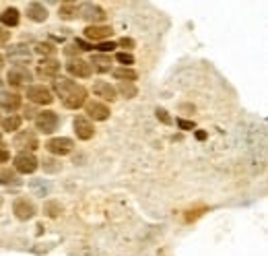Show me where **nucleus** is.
<instances>
[{"mask_svg": "<svg viewBox=\"0 0 268 256\" xmlns=\"http://www.w3.org/2000/svg\"><path fill=\"white\" fill-rule=\"evenodd\" d=\"M12 211H14L16 219L27 221V219H31L33 215H36V204H33L31 200H27V198H16L14 204H12Z\"/></svg>", "mask_w": 268, "mask_h": 256, "instance_id": "nucleus-11", "label": "nucleus"}, {"mask_svg": "<svg viewBox=\"0 0 268 256\" xmlns=\"http://www.w3.org/2000/svg\"><path fill=\"white\" fill-rule=\"evenodd\" d=\"M60 211H62V207H60L58 202H46V213H48L50 217H58Z\"/></svg>", "mask_w": 268, "mask_h": 256, "instance_id": "nucleus-28", "label": "nucleus"}, {"mask_svg": "<svg viewBox=\"0 0 268 256\" xmlns=\"http://www.w3.org/2000/svg\"><path fill=\"white\" fill-rule=\"evenodd\" d=\"M14 147L21 149V153H27V151L31 153V151H36L40 147V141L31 130H21L19 134L14 136Z\"/></svg>", "mask_w": 268, "mask_h": 256, "instance_id": "nucleus-6", "label": "nucleus"}, {"mask_svg": "<svg viewBox=\"0 0 268 256\" xmlns=\"http://www.w3.org/2000/svg\"><path fill=\"white\" fill-rule=\"evenodd\" d=\"M0 147H2V132H0Z\"/></svg>", "mask_w": 268, "mask_h": 256, "instance_id": "nucleus-39", "label": "nucleus"}, {"mask_svg": "<svg viewBox=\"0 0 268 256\" xmlns=\"http://www.w3.org/2000/svg\"><path fill=\"white\" fill-rule=\"evenodd\" d=\"M8 157H10V155H8V151H6V149H2V147H0V161L4 163V161H8Z\"/></svg>", "mask_w": 268, "mask_h": 256, "instance_id": "nucleus-35", "label": "nucleus"}, {"mask_svg": "<svg viewBox=\"0 0 268 256\" xmlns=\"http://www.w3.org/2000/svg\"><path fill=\"white\" fill-rule=\"evenodd\" d=\"M85 110H87V114H89V118H93V120H97V122H104V120H108L110 118V108L106 106V104H102V101H87L85 104Z\"/></svg>", "mask_w": 268, "mask_h": 256, "instance_id": "nucleus-10", "label": "nucleus"}, {"mask_svg": "<svg viewBox=\"0 0 268 256\" xmlns=\"http://www.w3.org/2000/svg\"><path fill=\"white\" fill-rule=\"evenodd\" d=\"M114 48H116V44H112V42H110V44H108V42H104V44H99V46H97L99 52H112Z\"/></svg>", "mask_w": 268, "mask_h": 256, "instance_id": "nucleus-33", "label": "nucleus"}, {"mask_svg": "<svg viewBox=\"0 0 268 256\" xmlns=\"http://www.w3.org/2000/svg\"><path fill=\"white\" fill-rule=\"evenodd\" d=\"M6 79H8L10 85H14V87H21V85H27L31 81V73H29L27 66H16L14 64L10 71H8Z\"/></svg>", "mask_w": 268, "mask_h": 256, "instance_id": "nucleus-12", "label": "nucleus"}, {"mask_svg": "<svg viewBox=\"0 0 268 256\" xmlns=\"http://www.w3.org/2000/svg\"><path fill=\"white\" fill-rule=\"evenodd\" d=\"M114 77L118 79V81H122V83H134V81L138 79V73L132 71V68L122 66V68H116V71H114Z\"/></svg>", "mask_w": 268, "mask_h": 256, "instance_id": "nucleus-20", "label": "nucleus"}, {"mask_svg": "<svg viewBox=\"0 0 268 256\" xmlns=\"http://www.w3.org/2000/svg\"><path fill=\"white\" fill-rule=\"evenodd\" d=\"M36 52L42 54V56H50V58H52V56L56 54V48H54L52 44H46V42H44V44H38V46H36Z\"/></svg>", "mask_w": 268, "mask_h": 256, "instance_id": "nucleus-26", "label": "nucleus"}, {"mask_svg": "<svg viewBox=\"0 0 268 256\" xmlns=\"http://www.w3.org/2000/svg\"><path fill=\"white\" fill-rule=\"evenodd\" d=\"M74 48H78V50H85V52H89V50H93V46H91L89 42H85V40H74Z\"/></svg>", "mask_w": 268, "mask_h": 256, "instance_id": "nucleus-31", "label": "nucleus"}, {"mask_svg": "<svg viewBox=\"0 0 268 256\" xmlns=\"http://www.w3.org/2000/svg\"><path fill=\"white\" fill-rule=\"evenodd\" d=\"M66 68H68V73L74 75V77H80V79L91 77V66H89V62L80 60V58H72V60H68Z\"/></svg>", "mask_w": 268, "mask_h": 256, "instance_id": "nucleus-13", "label": "nucleus"}, {"mask_svg": "<svg viewBox=\"0 0 268 256\" xmlns=\"http://www.w3.org/2000/svg\"><path fill=\"white\" fill-rule=\"evenodd\" d=\"M112 27H108V25H89L87 29H85V38H89V40H93V42H99V40H106V38H110L112 36Z\"/></svg>", "mask_w": 268, "mask_h": 256, "instance_id": "nucleus-16", "label": "nucleus"}, {"mask_svg": "<svg viewBox=\"0 0 268 256\" xmlns=\"http://www.w3.org/2000/svg\"><path fill=\"white\" fill-rule=\"evenodd\" d=\"M0 207H2V196H0Z\"/></svg>", "mask_w": 268, "mask_h": 256, "instance_id": "nucleus-40", "label": "nucleus"}, {"mask_svg": "<svg viewBox=\"0 0 268 256\" xmlns=\"http://www.w3.org/2000/svg\"><path fill=\"white\" fill-rule=\"evenodd\" d=\"M120 46H124V48H134V40H132V38H122V40H120Z\"/></svg>", "mask_w": 268, "mask_h": 256, "instance_id": "nucleus-34", "label": "nucleus"}, {"mask_svg": "<svg viewBox=\"0 0 268 256\" xmlns=\"http://www.w3.org/2000/svg\"><path fill=\"white\" fill-rule=\"evenodd\" d=\"M0 40H2V42H6V40H8V33H6L4 29H0Z\"/></svg>", "mask_w": 268, "mask_h": 256, "instance_id": "nucleus-36", "label": "nucleus"}, {"mask_svg": "<svg viewBox=\"0 0 268 256\" xmlns=\"http://www.w3.org/2000/svg\"><path fill=\"white\" fill-rule=\"evenodd\" d=\"M155 114H157V118H159V120H161L163 124H172V118L167 116V112H165L163 108H157V110H155Z\"/></svg>", "mask_w": 268, "mask_h": 256, "instance_id": "nucleus-30", "label": "nucleus"}, {"mask_svg": "<svg viewBox=\"0 0 268 256\" xmlns=\"http://www.w3.org/2000/svg\"><path fill=\"white\" fill-rule=\"evenodd\" d=\"M2 64H4V56H2V54H0V66H2Z\"/></svg>", "mask_w": 268, "mask_h": 256, "instance_id": "nucleus-38", "label": "nucleus"}, {"mask_svg": "<svg viewBox=\"0 0 268 256\" xmlns=\"http://www.w3.org/2000/svg\"><path fill=\"white\" fill-rule=\"evenodd\" d=\"M40 161L31 155V153H19V155L14 157V169L19 174H33L38 169Z\"/></svg>", "mask_w": 268, "mask_h": 256, "instance_id": "nucleus-8", "label": "nucleus"}, {"mask_svg": "<svg viewBox=\"0 0 268 256\" xmlns=\"http://www.w3.org/2000/svg\"><path fill=\"white\" fill-rule=\"evenodd\" d=\"M36 126H38V130L44 132V134H52V132L58 128V116H56V112H52V110L40 112V114L36 116Z\"/></svg>", "mask_w": 268, "mask_h": 256, "instance_id": "nucleus-3", "label": "nucleus"}, {"mask_svg": "<svg viewBox=\"0 0 268 256\" xmlns=\"http://www.w3.org/2000/svg\"><path fill=\"white\" fill-rule=\"evenodd\" d=\"M60 19H64V21H72L74 17H76V13H78V7L74 5V3H64V5H60Z\"/></svg>", "mask_w": 268, "mask_h": 256, "instance_id": "nucleus-21", "label": "nucleus"}, {"mask_svg": "<svg viewBox=\"0 0 268 256\" xmlns=\"http://www.w3.org/2000/svg\"><path fill=\"white\" fill-rule=\"evenodd\" d=\"M116 60H118L120 64H124L126 68H130V64H134V56L128 54V52H118L116 54Z\"/></svg>", "mask_w": 268, "mask_h": 256, "instance_id": "nucleus-27", "label": "nucleus"}, {"mask_svg": "<svg viewBox=\"0 0 268 256\" xmlns=\"http://www.w3.org/2000/svg\"><path fill=\"white\" fill-rule=\"evenodd\" d=\"M44 169L46 172H60V163H56L54 159H44Z\"/></svg>", "mask_w": 268, "mask_h": 256, "instance_id": "nucleus-29", "label": "nucleus"}, {"mask_svg": "<svg viewBox=\"0 0 268 256\" xmlns=\"http://www.w3.org/2000/svg\"><path fill=\"white\" fill-rule=\"evenodd\" d=\"M93 93L97 97H102V99H108V101H114L116 99V87H112V85L106 83V81H97L93 85Z\"/></svg>", "mask_w": 268, "mask_h": 256, "instance_id": "nucleus-17", "label": "nucleus"}, {"mask_svg": "<svg viewBox=\"0 0 268 256\" xmlns=\"http://www.w3.org/2000/svg\"><path fill=\"white\" fill-rule=\"evenodd\" d=\"M0 87H2V79H0Z\"/></svg>", "mask_w": 268, "mask_h": 256, "instance_id": "nucleus-41", "label": "nucleus"}, {"mask_svg": "<svg viewBox=\"0 0 268 256\" xmlns=\"http://www.w3.org/2000/svg\"><path fill=\"white\" fill-rule=\"evenodd\" d=\"M0 108L6 110V112H14L21 108V95L14 93V91H6L0 95Z\"/></svg>", "mask_w": 268, "mask_h": 256, "instance_id": "nucleus-15", "label": "nucleus"}, {"mask_svg": "<svg viewBox=\"0 0 268 256\" xmlns=\"http://www.w3.org/2000/svg\"><path fill=\"white\" fill-rule=\"evenodd\" d=\"M0 23L6 25V27H14L19 23V11L16 9H6L2 15H0Z\"/></svg>", "mask_w": 268, "mask_h": 256, "instance_id": "nucleus-22", "label": "nucleus"}, {"mask_svg": "<svg viewBox=\"0 0 268 256\" xmlns=\"http://www.w3.org/2000/svg\"><path fill=\"white\" fill-rule=\"evenodd\" d=\"M27 17L33 23H44L48 19V9L44 5H40V3H31L27 7Z\"/></svg>", "mask_w": 268, "mask_h": 256, "instance_id": "nucleus-18", "label": "nucleus"}, {"mask_svg": "<svg viewBox=\"0 0 268 256\" xmlns=\"http://www.w3.org/2000/svg\"><path fill=\"white\" fill-rule=\"evenodd\" d=\"M46 149L52 153V155L62 157V155H68V153L74 149V143H72V139H68V136H58V139L48 141Z\"/></svg>", "mask_w": 268, "mask_h": 256, "instance_id": "nucleus-5", "label": "nucleus"}, {"mask_svg": "<svg viewBox=\"0 0 268 256\" xmlns=\"http://www.w3.org/2000/svg\"><path fill=\"white\" fill-rule=\"evenodd\" d=\"M38 77L40 79H46V81H50V79H58V75H60V62L58 60H54V58H44L40 64H38Z\"/></svg>", "mask_w": 268, "mask_h": 256, "instance_id": "nucleus-7", "label": "nucleus"}, {"mask_svg": "<svg viewBox=\"0 0 268 256\" xmlns=\"http://www.w3.org/2000/svg\"><path fill=\"white\" fill-rule=\"evenodd\" d=\"M72 126H74V132H76V136H78L80 141L93 139L95 128H93V124H91V120H89L87 116H76L74 122H72Z\"/></svg>", "mask_w": 268, "mask_h": 256, "instance_id": "nucleus-9", "label": "nucleus"}, {"mask_svg": "<svg viewBox=\"0 0 268 256\" xmlns=\"http://www.w3.org/2000/svg\"><path fill=\"white\" fill-rule=\"evenodd\" d=\"M178 126H180L182 130H194V122H192V120H182V118H180V120H178Z\"/></svg>", "mask_w": 268, "mask_h": 256, "instance_id": "nucleus-32", "label": "nucleus"}, {"mask_svg": "<svg viewBox=\"0 0 268 256\" xmlns=\"http://www.w3.org/2000/svg\"><path fill=\"white\" fill-rule=\"evenodd\" d=\"M122 93L126 99H132V97H136V93H138V89L134 87V83H120L118 85V89H116V93Z\"/></svg>", "mask_w": 268, "mask_h": 256, "instance_id": "nucleus-24", "label": "nucleus"}, {"mask_svg": "<svg viewBox=\"0 0 268 256\" xmlns=\"http://www.w3.org/2000/svg\"><path fill=\"white\" fill-rule=\"evenodd\" d=\"M6 54H8V58H10V60H14V62H16V66H23V62H29V58H31L29 48H27V46H23V44H19V46H10Z\"/></svg>", "mask_w": 268, "mask_h": 256, "instance_id": "nucleus-14", "label": "nucleus"}, {"mask_svg": "<svg viewBox=\"0 0 268 256\" xmlns=\"http://www.w3.org/2000/svg\"><path fill=\"white\" fill-rule=\"evenodd\" d=\"M27 99L33 101V104H38V106H50L54 101L52 91H50L48 87H44V85H29L27 87Z\"/></svg>", "mask_w": 268, "mask_h": 256, "instance_id": "nucleus-2", "label": "nucleus"}, {"mask_svg": "<svg viewBox=\"0 0 268 256\" xmlns=\"http://www.w3.org/2000/svg\"><path fill=\"white\" fill-rule=\"evenodd\" d=\"M78 13H80V17H82V19H85L87 23H93V25L106 21V17H108L102 7H99V5H91V3L80 5V7H78Z\"/></svg>", "mask_w": 268, "mask_h": 256, "instance_id": "nucleus-4", "label": "nucleus"}, {"mask_svg": "<svg viewBox=\"0 0 268 256\" xmlns=\"http://www.w3.org/2000/svg\"><path fill=\"white\" fill-rule=\"evenodd\" d=\"M89 66H91V71H95V73H108L110 68H112V60H110V56L95 54V56L91 58Z\"/></svg>", "mask_w": 268, "mask_h": 256, "instance_id": "nucleus-19", "label": "nucleus"}, {"mask_svg": "<svg viewBox=\"0 0 268 256\" xmlns=\"http://www.w3.org/2000/svg\"><path fill=\"white\" fill-rule=\"evenodd\" d=\"M196 139L202 141V139H206V134H204V132H196Z\"/></svg>", "mask_w": 268, "mask_h": 256, "instance_id": "nucleus-37", "label": "nucleus"}, {"mask_svg": "<svg viewBox=\"0 0 268 256\" xmlns=\"http://www.w3.org/2000/svg\"><path fill=\"white\" fill-rule=\"evenodd\" d=\"M54 91L62 99L64 108H68V110H78L80 106L87 104V89L82 87V85H76L74 81L56 79L54 81Z\"/></svg>", "mask_w": 268, "mask_h": 256, "instance_id": "nucleus-1", "label": "nucleus"}, {"mask_svg": "<svg viewBox=\"0 0 268 256\" xmlns=\"http://www.w3.org/2000/svg\"><path fill=\"white\" fill-rule=\"evenodd\" d=\"M21 122H23L21 116H8V118H4V120H2V130H8V132L19 130Z\"/></svg>", "mask_w": 268, "mask_h": 256, "instance_id": "nucleus-25", "label": "nucleus"}, {"mask_svg": "<svg viewBox=\"0 0 268 256\" xmlns=\"http://www.w3.org/2000/svg\"><path fill=\"white\" fill-rule=\"evenodd\" d=\"M0 184H4V186H16L19 184V178H16V172L14 169H2L0 172Z\"/></svg>", "mask_w": 268, "mask_h": 256, "instance_id": "nucleus-23", "label": "nucleus"}]
</instances>
